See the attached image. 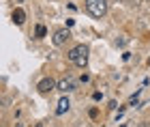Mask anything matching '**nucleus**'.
Returning a JSON list of instances; mask_svg holds the SVG:
<instances>
[{"label":"nucleus","mask_w":150,"mask_h":127,"mask_svg":"<svg viewBox=\"0 0 150 127\" xmlns=\"http://www.w3.org/2000/svg\"><path fill=\"white\" fill-rule=\"evenodd\" d=\"M107 9H110L107 0H86V11L92 17H103L107 13Z\"/></svg>","instance_id":"f03ea898"},{"label":"nucleus","mask_w":150,"mask_h":127,"mask_svg":"<svg viewBox=\"0 0 150 127\" xmlns=\"http://www.w3.org/2000/svg\"><path fill=\"white\" fill-rule=\"evenodd\" d=\"M37 88H39V93L47 95V93H52V91L58 88V82H56V80H52V78H43V80L37 84Z\"/></svg>","instance_id":"7ed1b4c3"},{"label":"nucleus","mask_w":150,"mask_h":127,"mask_svg":"<svg viewBox=\"0 0 150 127\" xmlns=\"http://www.w3.org/2000/svg\"><path fill=\"white\" fill-rule=\"evenodd\" d=\"M15 127H24V123H15Z\"/></svg>","instance_id":"1a4fd4ad"},{"label":"nucleus","mask_w":150,"mask_h":127,"mask_svg":"<svg viewBox=\"0 0 150 127\" xmlns=\"http://www.w3.org/2000/svg\"><path fill=\"white\" fill-rule=\"evenodd\" d=\"M69 39H71V30H69V28H60V30L54 32V39H52V41H54V45H62V43L69 41Z\"/></svg>","instance_id":"20e7f679"},{"label":"nucleus","mask_w":150,"mask_h":127,"mask_svg":"<svg viewBox=\"0 0 150 127\" xmlns=\"http://www.w3.org/2000/svg\"><path fill=\"white\" fill-rule=\"evenodd\" d=\"M45 35H47L45 26H43V24H37V28H35V37H37V39H43Z\"/></svg>","instance_id":"6e6552de"},{"label":"nucleus","mask_w":150,"mask_h":127,"mask_svg":"<svg viewBox=\"0 0 150 127\" xmlns=\"http://www.w3.org/2000/svg\"><path fill=\"white\" fill-rule=\"evenodd\" d=\"M69 108H71V99L67 97V95H62L58 99V106H56V114L58 116H62L64 112H69Z\"/></svg>","instance_id":"423d86ee"},{"label":"nucleus","mask_w":150,"mask_h":127,"mask_svg":"<svg viewBox=\"0 0 150 127\" xmlns=\"http://www.w3.org/2000/svg\"><path fill=\"white\" fill-rule=\"evenodd\" d=\"M56 91H60V93H73L75 91V80L73 78H62V80H58V88Z\"/></svg>","instance_id":"39448f33"},{"label":"nucleus","mask_w":150,"mask_h":127,"mask_svg":"<svg viewBox=\"0 0 150 127\" xmlns=\"http://www.w3.org/2000/svg\"><path fill=\"white\" fill-rule=\"evenodd\" d=\"M69 61L75 63L77 67H86V65H88V48H86L84 43L75 45V48L69 52Z\"/></svg>","instance_id":"f257e3e1"},{"label":"nucleus","mask_w":150,"mask_h":127,"mask_svg":"<svg viewBox=\"0 0 150 127\" xmlns=\"http://www.w3.org/2000/svg\"><path fill=\"white\" fill-rule=\"evenodd\" d=\"M13 22H15L17 26L24 24L26 22V11L24 9H15V11H13Z\"/></svg>","instance_id":"0eeeda50"}]
</instances>
